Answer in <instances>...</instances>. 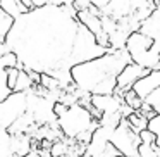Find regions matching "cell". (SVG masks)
<instances>
[{
    "label": "cell",
    "mask_w": 160,
    "mask_h": 157,
    "mask_svg": "<svg viewBox=\"0 0 160 157\" xmlns=\"http://www.w3.org/2000/svg\"><path fill=\"white\" fill-rule=\"evenodd\" d=\"M4 45L19 57V69L48 74L64 92H76L72 67L110 52L79 23L72 0H48L45 7L16 19Z\"/></svg>",
    "instance_id": "1"
},
{
    "label": "cell",
    "mask_w": 160,
    "mask_h": 157,
    "mask_svg": "<svg viewBox=\"0 0 160 157\" xmlns=\"http://www.w3.org/2000/svg\"><path fill=\"white\" fill-rule=\"evenodd\" d=\"M132 62L128 50H110L98 59L72 67L71 76L76 88L91 97L114 95L121 73Z\"/></svg>",
    "instance_id": "2"
},
{
    "label": "cell",
    "mask_w": 160,
    "mask_h": 157,
    "mask_svg": "<svg viewBox=\"0 0 160 157\" xmlns=\"http://www.w3.org/2000/svg\"><path fill=\"white\" fill-rule=\"evenodd\" d=\"M59 128L67 140L76 142L79 136L97 131L100 128V121H97L86 107L78 104L69 107L66 114L59 118Z\"/></svg>",
    "instance_id": "3"
},
{
    "label": "cell",
    "mask_w": 160,
    "mask_h": 157,
    "mask_svg": "<svg viewBox=\"0 0 160 157\" xmlns=\"http://www.w3.org/2000/svg\"><path fill=\"white\" fill-rule=\"evenodd\" d=\"M126 50L131 55L132 62L148 71L160 69V54L155 50V43L150 36L141 31H134L126 43Z\"/></svg>",
    "instance_id": "4"
},
{
    "label": "cell",
    "mask_w": 160,
    "mask_h": 157,
    "mask_svg": "<svg viewBox=\"0 0 160 157\" xmlns=\"http://www.w3.org/2000/svg\"><path fill=\"white\" fill-rule=\"evenodd\" d=\"M110 142L121 152L122 157H139V147L143 143H141V138H139V133H136L132 129L129 119L122 118L121 124L112 133Z\"/></svg>",
    "instance_id": "5"
},
{
    "label": "cell",
    "mask_w": 160,
    "mask_h": 157,
    "mask_svg": "<svg viewBox=\"0 0 160 157\" xmlns=\"http://www.w3.org/2000/svg\"><path fill=\"white\" fill-rule=\"evenodd\" d=\"M29 97H31V90L24 92V93H14L7 98V100L0 102V123H2V129L7 131L18 119L26 116L29 112Z\"/></svg>",
    "instance_id": "6"
},
{
    "label": "cell",
    "mask_w": 160,
    "mask_h": 157,
    "mask_svg": "<svg viewBox=\"0 0 160 157\" xmlns=\"http://www.w3.org/2000/svg\"><path fill=\"white\" fill-rule=\"evenodd\" d=\"M150 73H152V71H148V69H145V67L138 66V64L131 62L121 73V76H119V80H117V90H115L114 95L124 98V95L128 93V92H131L132 86H134V85L138 83L141 78H145L146 74H150Z\"/></svg>",
    "instance_id": "7"
},
{
    "label": "cell",
    "mask_w": 160,
    "mask_h": 157,
    "mask_svg": "<svg viewBox=\"0 0 160 157\" xmlns=\"http://www.w3.org/2000/svg\"><path fill=\"white\" fill-rule=\"evenodd\" d=\"M91 104L97 111L105 114H119L124 105V98L117 97V95H95L91 97Z\"/></svg>",
    "instance_id": "8"
},
{
    "label": "cell",
    "mask_w": 160,
    "mask_h": 157,
    "mask_svg": "<svg viewBox=\"0 0 160 157\" xmlns=\"http://www.w3.org/2000/svg\"><path fill=\"white\" fill-rule=\"evenodd\" d=\"M155 5L157 9L153 11V14L143 23L138 31L150 36L153 40V43H155V50L160 54V0H155Z\"/></svg>",
    "instance_id": "9"
},
{
    "label": "cell",
    "mask_w": 160,
    "mask_h": 157,
    "mask_svg": "<svg viewBox=\"0 0 160 157\" xmlns=\"http://www.w3.org/2000/svg\"><path fill=\"white\" fill-rule=\"evenodd\" d=\"M158 88H160V69L152 71V73L146 74L145 78H141V80L132 86V92H136L143 100H146V98H148L155 90H158Z\"/></svg>",
    "instance_id": "10"
},
{
    "label": "cell",
    "mask_w": 160,
    "mask_h": 157,
    "mask_svg": "<svg viewBox=\"0 0 160 157\" xmlns=\"http://www.w3.org/2000/svg\"><path fill=\"white\" fill-rule=\"evenodd\" d=\"M0 11H4L14 19H19L21 16L28 14L29 9L24 5L22 0H0Z\"/></svg>",
    "instance_id": "11"
},
{
    "label": "cell",
    "mask_w": 160,
    "mask_h": 157,
    "mask_svg": "<svg viewBox=\"0 0 160 157\" xmlns=\"http://www.w3.org/2000/svg\"><path fill=\"white\" fill-rule=\"evenodd\" d=\"M124 104L128 105V107H131L134 112H139L143 109V105H145V100H143L136 92L131 90V92H128V93L124 95Z\"/></svg>",
    "instance_id": "12"
},
{
    "label": "cell",
    "mask_w": 160,
    "mask_h": 157,
    "mask_svg": "<svg viewBox=\"0 0 160 157\" xmlns=\"http://www.w3.org/2000/svg\"><path fill=\"white\" fill-rule=\"evenodd\" d=\"M129 123H131L132 129H134L136 133H141V131H145V129H148V123L150 121L141 114V112H134V114L129 118Z\"/></svg>",
    "instance_id": "13"
},
{
    "label": "cell",
    "mask_w": 160,
    "mask_h": 157,
    "mask_svg": "<svg viewBox=\"0 0 160 157\" xmlns=\"http://www.w3.org/2000/svg\"><path fill=\"white\" fill-rule=\"evenodd\" d=\"M0 67L2 69H12V67H19V57L14 52H7L4 55H0Z\"/></svg>",
    "instance_id": "14"
},
{
    "label": "cell",
    "mask_w": 160,
    "mask_h": 157,
    "mask_svg": "<svg viewBox=\"0 0 160 157\" xmlns=\"http://www.w3.org/2000/svg\"><path fill=\"white\" fill-rule=\"evenodd\" d=\"M148 129L157 136V147L160 149V114H157L153 119H150V123H148Z\"/></svg>",
    "instance_id": "15"
},
{
    "label": "cell",
    "mask_w": 160,
    "mask_h": 157,
    "mask_svg": "<svg viewBox=\"0 0 160 157\" xmlns=\"http://www.w3.org/2000/svg\"><path fill=\"white\" fill-rule=\"evenodd\" d=\"M7 71V83H9V88L14 92L16 85H18V80H19V74H21V69L19 67H12V69H5Z\"/></svg>",
    "instance_id": "16"
},
{
    "label": "cell",
    "mask_w": 160,
    "mask_h": 157,
    "mask_svg": "<svg viewBox=\"0 0 160 157\" xmlns=\"http://www.w3.org/2000/svg\"><path fill=\"white\" fill-rule=\"evenodd\" d=\"M145 102H146L148 105H152V109L157 112V114H160V88L153 92V93L150 95V97L146 98Z\"/></svg>",
    "instance_id": "17"
},
{
    "label": "cell",
    "mask_w": 160,
    "mask_h": 157,
    "mask_svg": "<svg viewBox=\"0 0 160 157\" xmlns=\"http://www.w3.org/2000/svg\"><path fill=\"white\" fill-rule=\"evenodd\" d=\"M72 5L76 9V12H84V11H90L93 7V0H72Z\"/></svg>",
    "instance_id": "18"
},
{
    "label": "cell",
    "mask_w": 160,
    "mask_h": 157,
    "mask_svg": "<svg viewBox=\"0 0 160 157\" xmlns=\"http://www.w3.org/2000/svg\"><path fill=\"white\" fill-rule=\"evenodd\" d=\"M139 138H141L143 145H157V136L150 129H145V131L139 133Z\"/></svg>",
    "instance_id": "19"
},
{
    "label": "cell",
    "mask_w": 160,
    "mask_h": 157,
    "mask_svg": "<svg viewBox=\"0 0 160 157\" xmlns=\"http://www.w3.org/2000/svg\"><path fill=\"white\" fill-rule=\"evenodd\" d=\"M24 157H42V155H40V152H35V150H31V152L26 154Z\"/></svg>",
    "instance_id": "20"
},
{
    "label": "cell",
    "mask_w": 160,
    "mask_h": 157,
    "mask_svg": "<svg viewBox=\"0 0 160 157\" xmlns=\"http://www.w3.org/2000/svg\"><path fill=\"white\" fill-rule=\"evenodd\" d=\"M79 157H88V155H79Z\"/></svg>",
    "instance_id": "21"
}]
</instances>
